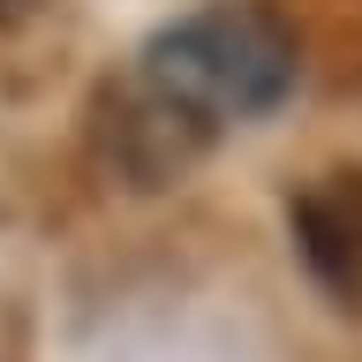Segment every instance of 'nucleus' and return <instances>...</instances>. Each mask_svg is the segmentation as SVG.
<instances>
[{
	"instance_id": "f257e3e1",
	"label": "nucleus",
	"mask_w": 362,
	"mask_h": 362,
	"mask_svg": "<svg viewBox=\"0 0 362 362\" xmlns=\"http://www.w3.org/2000/svg\"><path fill=\"white\" fill-rule=\"evenodd\" d=\"M144 76H151L166 98L226 129V121H249V113H272L294 90V30L257 0H219V8H197V16L166 23L151 45H144Z\"/></svg>"
},
{
	"instance_id": "f03ea898",
	"label": "nucleus",
	"mask_w": 362,
	"mask_h": 362,
	"mask_svg": "<svg viewBox=\"0 0 362 362\" xmlns=\"http://www.w3.org/2000/svg\"><path fill=\"white\" fill-rule=\"evenodd\" d=\"M90 151L121 189H174L211 151V121H197L181 98H166L136 68V76H121L90 98Z\"/></svg>"
},
{
	"instance_id": "7ed1b4c3",
	"label": "nucleus",
	"mask_w": 362,
	"mask_h": 362,
	"mask_svg": "<svg viewBox=\"0 0 362 362\" xmlns=\"http://www.w3.org/2000/svg\"><path fill=\"white\" fill-rule=\"evenodd\" d=\"M294 249L332 294H362V166L317 174L294 197Z\"/></svg>"
},
{
	"instance_id": "20e7f679",
	"label": "nucleus",
	"mask_w": 362,
	"mask_h": 362,
	"mask_svg": "<svg viewBox=\"0 0 362 362\" xmlns=\"http://www.w3.org/2000/svg\"><path fill=\"white\" fill-rule=\"evenodd\" d=\"M30 8H38V0H0V30H16V23L30 16Z\"/></svg>"
}]
</instances>
